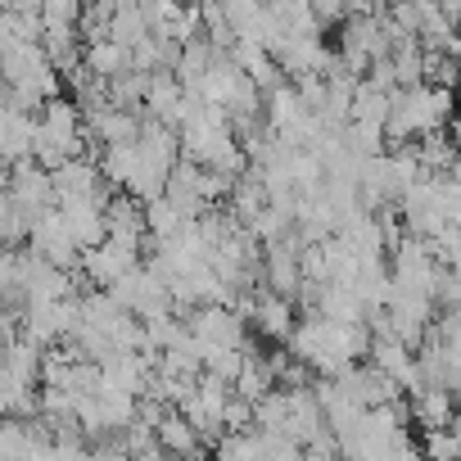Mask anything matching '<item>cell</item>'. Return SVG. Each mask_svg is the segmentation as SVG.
Returning <instances> with one entry per match:
<instances>
[{"mask_svg": "<svg viewBox=\"0 0 461 461\" xmlns=\"http://www.w3.org/2000/svg\"><path fill=\"white\" fill-rule=\"evenodd\" d=\"M245 317H254V330L267 335V339H276V344H290L294 330H299V321H294V303L281 299V294H272V290H267L258 303L245 299Z\"/></svg>", "mask_w": 461, "mask_h": 461, "instance_id": "277c9868", "label": "cell"}, {"mask_svg": "<svg viewBox=\"0 0 461 461\" xmlns=\"http://www.w3.org/2000/svg\"><path fill=\"white\" fill-rule=\"evenodd\" d=\"M140 249H127V245H118V240H104L100 249H86L82 254V272H86V281L95 285V290H113L118 281H127L136 267H140Z\"/></svg>", "mask_w": 461, "mask_h": 461, "instance_id": "3957f363", "label": "cell"}, {"mask_svg": "<svg viewBox=\"0 0 461 461\" xmlns=\"http://www.w3.org/2000/svg\"><path fill=\"white\" fill-rule=\"evenodd\" d=\"M456 109V95L452 86H402L393 91V109H389V145H411V140H425L434 131H447L452 127V113Z\"/></svg>", "mask_w": 461, "mask_h": 461, "instance_id": "6da1fadb", "label": "cell"}, {"mask_svg": "<svg viewBox=\"0 0 461 461\" xmlns=\"http://www.w3.org/2000/svg\"><path fill=\"white\" fill-rule=\"evenodd\" d=\"M86 73H95V77H104V82H113V77H122V73H131V46H122V41H91L86 46Z\"/></svg>", "mask_w": 461, "mask_h": 461, "instance_id": "8992f818", "label": "cell"}, {"mask_svg": "<svg viewBox=\"0 0 461 461\" xmlns=\"http://www.w3.org/2000/svg\"><path fill=\"white\" fill-rule=\"evenodd\" d=\"M456 55H461V50H456Z\"/></svg>", "mask_w": 461, "mask_h": 461, "instance_id": "ba28073f", "label": "cell"}, {"mask_svg": "<svg viewBox=\"0 0 461 461\" xmlns=\"http://www.w3.org/2000/svg\"><path fill=\"white\" fill-rule=\"evenodd\" d=\"M199 438H203V434L190 425L185 411H163V420L154 425V443H158L163 452L181 456V461H194V456H199Z\"/></svg>", "mask_w": 461, "mask_h": 461, "instance_id": "5b68a950", "label": "cell"}, {"mask_svg": "<svg viewBox=\"0 0 461 461\" xmlns=\"http://www.w3.org/2000/svg\"><path fill=\"white\" fill-rule=\"evenodd\" d=\"M28 249H32L37 258H46V263L64 267V272H77V267H82V245L73 240V230H68V217H64V208H50V212H41V217L32 221Z\"/></svg>", "mask_w": 461, "mask_h": 461, "instance_id": "7a4b0ae2", "label": "cell"}, {"mask_svg": "<svg viewBox=\"0 0 461 461\" xmlns=\"http://www.w3.org/2000/svg\"><path fill=\"white\" fill-rule=\"evenodd\" d=\"M425 461H461V429H425Z\"/></svg>", "mask_w": 461, "mask_h": 461, "instance_id": "52a82bcc", "label": "cell"}]
</instances>
